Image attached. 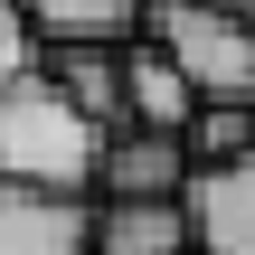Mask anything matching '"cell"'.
Returning a JSON list of instances; mask_svg holds the SVG:
<instances>
[{
  "mask_svg": "<svg viewBox=\"0 0 255 255\" xmlns=\"http://www.w3.org/2000/svg\"><path fill=\"white\" fill-rule=\"evenodd\" d=\"M189 151H199V170L246 161V151H255V104H208V114L189 123Z\"/></svg>",
  "mask_w": 255,
  "mask_h": 255,
  "instance_id": "obj_10",
  "label": "cell"
},
{
  "mask_svg": "<svg viewBox=\"0 0 255 255\" xmlns=\"http://www.w3.org/2000/svg\"><path fill=\"white\" fill-rule=\"evenodd\" d=\"M95 255H199L189 199H95Z\"/></svg>",
  "mask_w": 255,
  "mask_h": 255,
  "instance_id": "obj_5",
  "label": "cell"
},
{
  "mask_svg": "<svg viewBox=\"0 0 255 255\" xmlns=\"http://www.w3.org/2000/svg\"><path fill=\"white\" fill-rule=\"evenodd\" d=\"M104 123L38 66L19 85H0V189H38V199H95L104 180Z\"/></svg>",
  "mask_w": 255,
  "mask_h": 255,
  "instance_id": "obj_1",
  "label": "cell"
},
{
  "mask_svg": "<svg viewBox=\"0 0 255 255\" xmlns=\"http://www.w3.org/2000/svg\"><path fill=\"white\" fill-rule=\"evenodd\" d=\"M123 85H132V123H142V132H180V142H189V123L208 114V95H199L161 47H142V38L123 47Z\"/></svg>",
  "mask_w": 255,
  "mask_h": 255,
  "instance_id": "obj_7",
  "label": "cell"
},
{
  "mask_svg": "<svg viewBox=\"0 0 255 255\" xmlns=\"http://www.w3.org/2000/svg\"><path fill=\"white\" fill-rule=\"evenodd\" d=\"M199 189V151L180 142V132H142V123H123L114 142H104V180H95V199H189Z\"/></svg>",
  "mask_w": 255,
  "mask_h": 255,
  "instance_id": "obj_3",
  "label": "cell"
},
{
  "mask_svg": "<svg viewBox=\"0 0 255 255\" xmlns=\"http://www.w3.org/2000/svg\"><path fill=\"white\" fill-rule=\"evenodd\" d=\"M208 9H237V19H255V0H208Z\"/></svg>",
  "mask_w": 255,
  "mask_h": 255,
  "instance_id": "obj_12",
  "label": "cell"
},
{
  "mask_svg": "<svg viewBox=\"0 0 255 255\" xmlns=\"http://www.w3.org/2000/svg\"><path fill=\"white\" fill-rule=\"evenodd\" d=\"M142 47H161L208 104H255V19L208 9V0H151Z\"/></svg>",
  "mask_w": 255,
  "mask_h": 255,
  "instance_id": "obj_2",
  "label": "cell"
},
{
  "mask_svg": "<svg viewBox=\"0 0 255 255\" xmlns=\"http://www.w3.org/2000/svg\"><path fill=\"white\" fill-rule=\"evenodd\" d=\"M0 255H95V199L0 189Z\"/></svg>",
  "mask_w": 255,
  "mask_h": 255,
  "instance_id": "obj_4",
  "label": "cell"
},
{
  "mask_svg": "<svg viewBox=\"0 0 255 255\" xmlns=\"http://www.w3.org/2000/svg\"><path fill=\"white\" fill-rule=\"evenodd\" d=\"M47 47H132L151 0H19Z\"/></svg>",
  "mask_w": 255,
  "mask_h": 255,
  "instance_id": "obj_8",
  "label": "cell"
},
{
  "mask_svg": "<svg viewBox=\"0 0 255 255\" xmlns=\"http://www.w3.org/2000/svg\"><path fill=\"white\" fill-rule=\"evenodd\" d=\"M189 218H199V255H255V151L227 170H199Z\"/></svg>",
  "mask_w": 255,
  "mask_h": 255,
  "instance_id": "obj_6",
  "label": "cell"
},
{
  "mask_svg": "<svg viewBox=\"0 0 255 255\" xmlns=\"http://www.w3.org/2000/svg\"><path fill=\"white\" fill-rule=\"evenodd\" d=\"M47 76L104 123V132H123L132 123V85H123V47H47Z\"/></svg>",
  "mask_w": 255,
  "mask_h": 255,
  "instance_id": "obj_9",
  "label": "cell"
},
{
  "mask_svg": "<svg viewBox=\"0 0 255 255\" xmlns=\"http://www.w3.org/2000/svg\"><path fill=\"white\" fill-rule=\"evenodd\" d=\"M47 66V38H38V19L19 9V0H0V85H19V76H38Z\"/></svg>",
  "mask_w": 255,
  "mask_h": 255,
  "instance_id": "obj_11",
  "label": "cell"
}]
</instances>
